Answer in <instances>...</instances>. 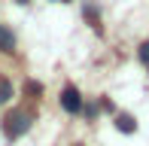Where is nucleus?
Returning <instances> with one entry per match:
<instances>
[{
	"instance_id": "3",
	"label": "nucleus",
	"mask_w": 149,
	"mask_h": 146,
	"mask_svg": "<svg viewBox=\"0 0 149 146\" xmlns=\"http://www.w3.org/2000/svg\"><path fill=\"white\" fill-rule=\"evenodd\" d=\"M0 49L3 52H15V37H12V31L6 28V24H0Z\"/></svg>"
},
{
	"instance_id": "7",
	"label": "nucleus",
	"mask_w": 149,
	"mask_h": 146,
	"mask_svg": "<svg viewBox=\"0 0 149 146\" xmlns=\"http://www.w3.org/2000/svg\"><path fill=\"white\" fill-rule=\"evenodd\" d=\"M28 91H31V95H40V91H43V85H40V82H31Z\"/></svg>"
},
{
	"instance_id": "4",
	"label": "nucleus",
	"mask_w": 149,
	"mask_h": 146,
	"mask_svg": "<svg viewBox=\"0 0 149 146\" xmlns=\"http://www.w3.org/2000/svg\"><path fill=\"white\" fill-rule=\"evenodd\" d=\"M116 128L122 134H134V131H137V122H134L128 113H122V116H116Z\"/></svg>"
},
{
	"instance_id": "9",
	"label": "nucleus",
	"mask_w": 149,
	"mask_h": 146,
	"mask_svg": "<svg viewBox=\"0 0 149 146\" xmlns=\"http://www.w3.org/2000/svg\"><path fill=\"white\" fill-rule=\"evenodd\" d=\"M58 3H67V0H58Z\"/></svg>"
},
{
	"instance_id": "5",
	"label": "nucleus",
	"mask_w": 149,
	"mask_h": 146,
	"mask_svg": "<svg viewBox=\"0 0 149 146\" xmlns=\"http://www.w3.org/2000/svg\"><path fill=\"white\" fill-rule=\"evenodd\" d=\"M12 97V85L6 82V79H0V104H6Z\"/></svg>"
},
{
	"instance_id": "8",
	"label": "nucleus",
	"mask_w": 149,
	"mask_h": 146,
	"mask_svg": "<svg viewBox=\"0 0 149 146\" xmlns=\"http://www.w3.org/2000/svg\"><path fill=\"white\" fill-rule=\"evenodd\" d=\"M15 3H28V0H15Z\"/></svg>"
},
{
	"instance_id": "2",
	"label": "nucleus",
	"mask_w": 149,
	"mask_h": 146,
	"mask_svg": "<svg viewBox=\"0 0 149 146\" xmlns=\"http://www.w3.org/2000/svg\"><path fill=\"white\" fill-rule=\"evenodd\" d=\"M61 107H64L67 113H79L82 110V95H79L73 85H67V88L61 91Z\"/></svg>"
},
{
	"instance_id": "6",
	"label": "nucleus",
	"mask_w": 149,
	"mask_h": 146,
	"mask_svg": "<svg viewBox=\"0 0 149 146\" xmlns=\"http://www.w3.org/2000/svg\"><path fill=\"white\" fill-rule=\"evenodd\" d=\"M140 61H143V64H149V40H146L143 46H140Z\"/></svg>"
},
{
	"instance_id": "1",
	"label": "nucleus",
	"mask_w": 149,
	"mask_h": 146,
	"mask_svg": "<svg viewBox=\"0 0 149 146\" xmlns=\"http://www.w3.org/2000/svg\"><path fill=\"white\" fill-rule=\"evenodd\" d=\"M28 116H24V113H9V116H6V122H3V131H6V137H9V140H15V137H22L24 131H28Z\"/></svg>"
}]
</instances>
